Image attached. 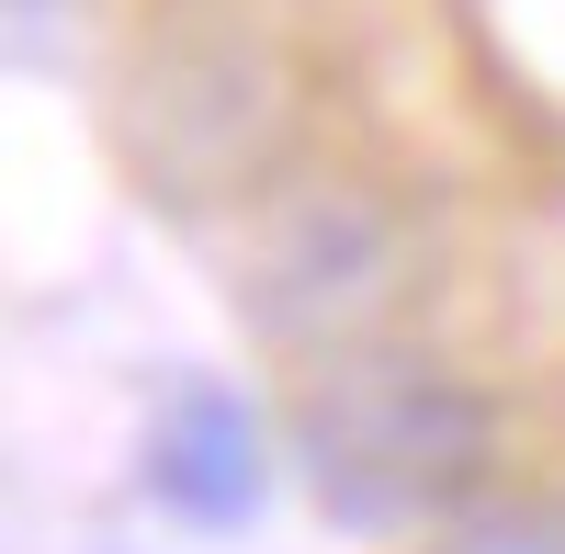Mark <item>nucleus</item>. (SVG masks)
Wrapping results in <instances>:
<instances>
[{"instance_id": "7ed1b4c3", "label": "nucleus", "mask_w": 565, "mask_h": 554, "mask_svg": "<svg viewBox=\"0 0 565 554\" xmlns=\"http://www.w3.org/2000/svg\"><path fill=\"white\" fill-rule=\"evenodd\" d=\"M148 487L170 498L181 521L238 532L260 510V487H271V465H260V407L238 385H204V374L170 385L159 419H148Z\"/></svg>"}, {"instance_id": "f03ea898", "label": "nucleus", "mask_w": 565, "mask_h": 554, "mask_svg": "<svg viewBox=\"0 0 565 554\" xmlns=\"http://www.w3.org/2000/svg\"><path fill=\"white\" fill-rule=\"evenodd\" d=\"M407 295V226L385 204H362V193H317L271 226V260H260V329L271 340H295V351H362L373 340V317H385Z\"/></svg>"}, {"instance_id": "f257e3e1", "label": "nucleus", "mask_w": 565, "mask_h": 554, "mask_svg": "<svg viewBox=\"0 0 565 554\" xmlns=\"http://www.w3.org/2000/svg\"><path fill=\"white\" fill-rule=\"evenodd\" d=\"M498 452V407L476 374H452L430 351L362 340L328 351L295 407V476L340 532H418L463 521Z\"/></svg>"}, {"instance_id": "20e7f679", "label": "nucleus", "mask_w": 565, "mask_h": 554, "mask_svg": "<svg viewBox=\"0 0 565 554\" xmlns=\"http://www.w3.org/2000/svg\"><path fill=\"white\" fill-rule=\"evenodd\" d=\"M430 554H565V498H476L430 532Z\"/></svg>"}]
</instances>
